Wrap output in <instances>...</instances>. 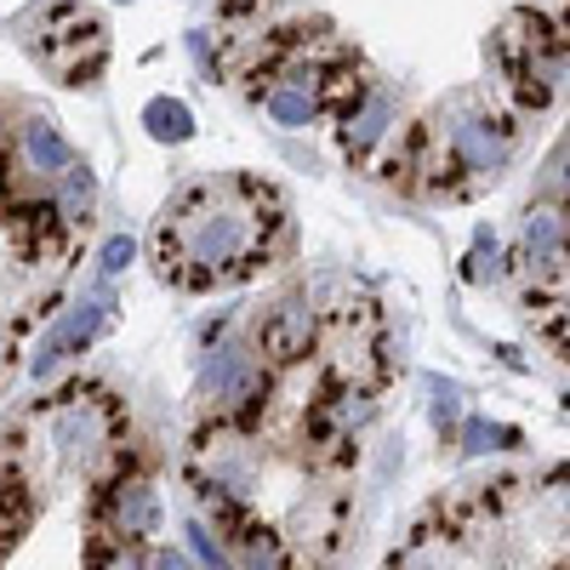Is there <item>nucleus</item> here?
<instances>
[{"instance_id":"nucleus-5","label":"nucleus","mask_w":570,"mask_h":570,"mask_svg":"<svg viewBox=\"0 0 570 570\" xmlns=\"http://www.w3.org/2000/svg\"><path fill=\"white\" fill-rule=\"evenodd\" d=\"M314 331H320L314 303L308 297H285L279 308H268L257 320V354L274 360V365H297L314 348Z\"/></svg>"},{"instance_id":"nucleus-15","label":"nucleus","mask_w":570,"mask_h":570,"mask_svg":"<svg viewBox=\"0 0 570 570\" xmlns=\"http://www.w3.org/2000/svg\"><path fill=\"white\" fill-rule=\"evenodd\" d=\"M542 200H564L570 206V137L553 149L548 171H542Z\"/></svg>"},{"instance_id":"nucleus-12","label":"nucleus","mask_w":570,"mask_h":570,"mask_svg":"<svg viewBox=\"0 0 570 570\" xmlns=\"http://www.w3.org/2000/svg\"><path fill=\"white\" fill-rule=\"evenodd\" d=\"M142 126L155 131V142H188L195 137V115H188V104H177V98H155L149 109H142Z\"/></svg>"},{"instance_id":"nucleus-7","label":"nucleus","mask_w":570,"mask_h":570,"mask_svg":"<svg viewBox=\"0 0 570 570\" xmlns=\"http://www.w3.org/2000/svg\"><path fill=\"white\" fill-rule=\"evenodd\" d=\"M400 120V98H394V86H371L365 98L343 115V155L348 160H365L376 142L389 137V126Z\"/></svg>"},{"instance_id":"nucleus-4","label":"nucleus","mask_w":570,"mask_h":570,"mask_svg":"<svg viewBox=\"0 0 570 570\" xmlns=\"http://www.w3.org/2000/svg\"><path fill=\"white\" fill-rule=\"evenodd\" d=\"M109 308H115V297L104 292V285H98V297H91V303H75L52 331H46V337H40V348H35V360H29V376H35V383H46V376H52L69 354H80V348H91V337H98V331L109 325Z\"/></svg>"},{"instance_id":"nucleus-2","label":"nucleus","mask_w":570,"mask_h":570,"mask_svg":"<svg viewBox=\"0 0 570 570\" xmlns=\"http://www.w3.org/2000/svg\"><path fill=\"white\" fill-rule=\"evenodd\" d=\"M508 160H513V131L480 104H456L445 120V166L468 171L473 183H497L508 171ZM445 166H434V171H445Z\"/></svg>"},{"instance_id":"nucleus-13","label":"nucleus","mask_w":570,"mask_h":570,"mask_svg":"<svg viewBox=\"0 0 570 570\" xmlns=\"http://www.w3.org/2000/svg\"><path fill=\"white\" fill-rule=\"evenodd\" d=\"M188 553H195V564H206V570H240V564H234V553H223L217 548V537L200 525V519H188Z\"/></svg>"},{"instance_id":"nucleus-10","label":"nucleus","mask_w":570,"mask_h":570,"mask_svg":"<svg viewBox=\"0 0 570 570\" xmlns=\"http://www.w3.org/2000/svg\"><path fill=\"white\" fill-rule=\"evenodd\" d=\"M23 155L40 177H63L75 166V149H69V137L52 126V120H23Z\"/></svg>"},{"instance_id":"nucleus-19","label":"nucleus","mask_w":570,"mask_h":570,"mask_svg":"<svg viewBox=\"0 0 570 570\" xmlns=\"http://www.w3.org/2000/svg\"><path fill=\"white\" fill-rule=\"evenodd\" d=\"M120 7H131V0H120Z\"/></svg>"},{"instance_id":"nucleus-17","label":"nucleus","mask_w":570,"mask_h":570,"mask_svg":"<svg viewBox=\"0 0 570 570\" xmlns=\"http://www.w3.org/2000/svg\"><path fill=\"white\" fill-rule=\"evenodd\" d=\"M131 257H137L131 234H115V240H104V263H98V268H104V274H120V268H126Z\"/></svg>"},{"instance_id":"nucleus-6","label":"nucleus","mask_w":570,"mask_h":570,"mask_svg":"<svg viewBox=\"0 0 570 570\" xmlns=\"http://www.w3.org/2000/svg\"><path fill=\"white\" fill-rule=\"evenodd\" d=\"M104 513H109V531L126 542H142L160 531V491L137 473H120V480L104 485Z\"/></svg>"},{"instance_id":"nucleus-8","label":"nucleus","mask_w":570,"mask_h":570,"mask_svg":"<svg viewBox=\"0 0 570 570\" xmlns=\"http://www.w3.org/2000/svg\"><path fill=\"white\" fill-rule=\"evenodd\" d=\"M559 252H570V206L564 200H542L525 212V257L531 263H553Z\"/></svg>"},{"instance_id":"nucleus-1","label":"nucleus","mask_w":570,"mask_h":570,"mask_svg":"<svg viewBox=\"0 0 570 570\" xmlns=\"http://www.w3.org/2000/svg\"><path fill=\"white\" fill-rule=\"evenodd\" d=\"M263 223L279 217L228 206L217 183H188L160 223V274L177 285H212V279L246 274L263 246Z\"/></svg>"},{"instance_id":"nucleus-16","label":"nucleus","mask_w":570,"mask_h":570,"mask_svg":"<svg viewBox=\"0 0 570 570\" xmlns=\"http://www.w3.org/2000/svg\"><path fill=\"white\" fill-rule=\"evenodd\" d=\"M497 434H502V428H491V422H480V416L462 422V456H485V451H497V445H491Z\"/></svg>"},{"instance_id":"nucleus-14","label":"nucleus","mask_w":570,"mask_h":570,"mask_svg":"<svg viewBox=\"0 0 570 570\" xmlns=\"http://www.w3.org/2000/svg\"><path fill=\"white\" fill-rule=\"evenodd\" d=\"M428 394H434V428H440V434H451V428L462 422V389L456 383H440V376H428Z\"/></svg>"},{"instance_id":"nucleus-9","label":"nucleus","mask_w":570,"mask_h":570,"mask_svg":"<svg viewBox=\"0 0 570 570\" xmlns=\"http://www.w3.org/2000/svg\"><path fill=\"white\" fill-rule=\"evenodd\" d=\"M234 564L240 570H297V553H292V542H285L279 531L246 525L240 537H234Z\"/></svg>"},{"instance_id":"nucleus-3","label":"nucleus","mask_w":570,"mask_h":570,"mask_svg":"<svg viewBox=\"0 0 570 570\" xmlns=\"http://www.w3.org/2000/svg\"><path fill=\"white\" fill-rule=\"evenodd\" d=\"M52 445L63 456H104L120 445V405L104 394V389H69L52 411Z\"/></svg>"},{"instance_id":"nucleus-11","label":"nucleus","mask_w":570,"mask_h":570,"mask_svg":"<svg viewBox=\"0 0 570 570\" xmlns=\"http://www.w3.org/2000/svg\"><path fill=\"white\" fill-rule=\"evenodd\" d=\"M58 206H63V217L80 228L86 217H91V206H98V177H91V166H69L63 171V188H58Z\"/></svg>"},{"instance_id":"nucleus-18","label":"nucleus","mask_w":570,"mask_h":570,"mask_svg":"<svg viewBox=\"0 0 570 570\" xmlns=\"http://www.w3.org/2000/svg\"><path fill=\"white\" fill-rule=\"evenodd\" d=\"M149 570H195V553H177V548H149Z\"/></svg>"}]
</instances>
